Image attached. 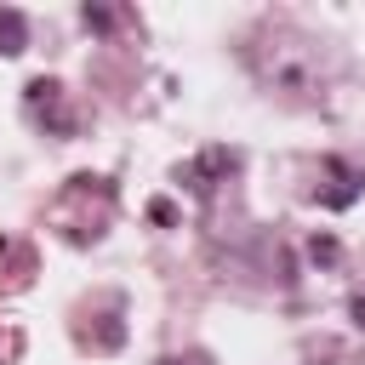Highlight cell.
Here are the masks:
<instances>
[{"mask_svg": "<svg viewBox=\"0 0 365 365\" xmlns=\"http://www.w3.org/2000/svg\"><path fill=\"white\" fill-rule=\"evenodd\" d=\"M154 365H211L205 354H165V359H154Z\"/></svg>", "mask_w": 365, "mask_h": 365, "instance_id": "obj_5", "label": "cell"}, {"mask_svg": "<svg viewBox=\"0 0 365 365\" xmlns=\"http://www.w3.org/2000/svg\"><path fill=\"white\" fill-rule=\"evenodd\" d=\"M319 177H325V182L314 188V200H319L325 211H342V205H354V200L365 194V165H348V160H336V154L319 165Z\"/></svg>", "mask_w": 365, "mask_h": 365, "instance_id": "obj_1", "label": "cell"}, {"mask_svg": "<svg viewBox=\"0 0 365 365\" xmlns=\"http://www.w3.org/2000/svg\"><path fill=\"white\" fill-rule=\"evenodd\" d=\"M222 171H234V154H228V148H211V154H200L182 177H188V188H194V194H205V188H211V177H222Z\"/></svg>", "mask_w": 365, "mask_h": 365, "instance_id": "obj_3", "label": "cell"}, {"mask_svg": "<svg viewBox=\"0 0 365 365\" xmlns=\"http://www.w3.org/2000/svg\"><path fill=\"white\" fill-rule=\"evenodd\" d=\"M23 103H29V114H34L46 131H57V137H68V131H74V114H68V103H63V86H57V80H46V74H40V80H29V86H23Z\"/></svg>", "mask_w": 365, "mask_h": 365, "instance_id": "obj_2", "label": "cell"}, {"mask_svg": "<svg viewBox=\"0 0 365 365\" xmlns=\"http://www.w3.org/2000/svg\"><path fill=\"white\" fill-rule=\"evenodd\" d=\"M29 46V17L23 11H11V6H0V51L6 57H17Z\"/></svg>", "mask_w": 365, "mask_h": 365, "instance_id": "obj_4", "label": "cell"}]
</instances>
